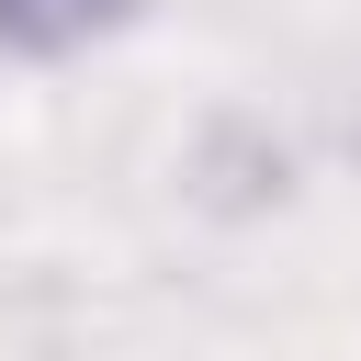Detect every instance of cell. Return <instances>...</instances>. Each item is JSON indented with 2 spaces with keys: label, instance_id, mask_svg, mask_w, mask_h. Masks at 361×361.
Instances as JSON below:
<instances>
[{
  "label": "cell",
  "instance_id": "6da1fadb",
  "mask_svg": "<svg viewBox=\"0 0 361 361\" xmlns=\"http://www.w3.org/2000/svg\"><path fill=\"white\" fill-rule=\"evenodd\" d=\"M113 0H0V45H68V34H90Z\"/></svg>",
  "mask_w": 361,
  "mask_h": 361
}]
</instances>
